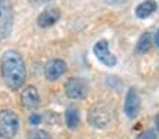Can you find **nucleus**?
<instances>
[{
    "mask_svg": "<svg viewBox=\"0 0 159 139\" xmlns=\"http://www.w3.org/2000/svg\"><path fill=\"white\" fill-rule=\"evenodd\" d=\"M2 76L11 90H17L24 85L27 70L23 58L17 51H7L2 56Z\"/></svg>",
    "mask_w": 159,
    "mask_h": 139,
    "instance_id": "f257e3e1",
    "label": "nucleus"
},
{
    "mask_svg": "<svg viewBox=\"0 0 159 139\" xmlns=\"http://www.w3.org/2000/svg\"><path fill=\"white\" fill-rule=\"evenodd\" d=\"M20 121L16 112L11 110H2L0 111V136L4 139H11L17 133Z\"/></svg>",
    "mask_w": 159,
    "mask_h": 139,
    "instance_id": "f03ea898",
    "label": "nucleus"
},
{
    "mask_svg": "<svg viewBox=\"0 0 159 139\" xmlns=\"http://www.w3.org/2000/svg\"><path fill=\"white\" fill-rule=\"evenodd\" d=\"M87 121H89V124L93 128L104 129V128H107L111 122V112L106 106L97 104V106H94L93 108L89 111Z\"/></svg>",
    "mask_w": 159,
    "mask_h": 139,
    "instance_id": "7ed1b4c3",
    "label": "nucleus"
},
{
    "mask_svg": "<svg viewBox=\"0 0 159 139\" xmlns=\"http://www.w3.org/2000/svg\"><path fill=\"white\" fill-rule=\"evenodd\" d=\"M13 30V7L10 0H0V39L7 38Z\"/></svg>",
    "mask_w": 159,
    "mask_h": 139,
    "instance_id": "20e7f679",
    "label": "nucleus"
},
{
    "mask_svg": "<svg viewBox=\"0 0 159 139\" xmlns=\"http://www.w3.org/2000/svg\"><path fill=\"white\" fill-rule=\"evenodd\" d=\"M93 52H94V55H96V58L103 65H106V66H108V67L116 66L117 59H116V56L110 52V49H108V42L106 39L97 41L93 48Z\"/></svg>",
    "mask_w": 159,
    "mask_h": 139,
    "instance_id": "39448f33",
    "label": "nucleus"
},
{
    "mask_svg": "<svg viewBox=\"0 0 159 139\" xmlns=\"http://www.w3.org/2000/svg\"><path fill=\"white\" fill-rule=\"evenodd\" d=\"M65 91L70 98L80 100V98H84V96L87 93V85L83 79L72 77L65 83Z\"/></svg>",
    "mask_w": 159,
    "mask_h": 139,
    "instance_id": "423d86ee",
    "label": "nucleus"
},
{
    "mask_svg": "<svg viewBox=\"0 0 159 139\" xmlns=\"http://www.w3.org/2000/svg\"><path fill=\"white\" fill-rule=\"evenodd\" d=\"M124 112L128 118H135L139 112V97L135 89H129L124 103Z\"/></svg>",
    "mask_w": 159,
    "mask_h": 139,
    "instance_id": "0eeeda50",
    "label": "nucleus"
},
{
    "mask_svg": "<svg viewBox=\"0 0 159 139\" xmlns=\"http://www.w3.org/2000/svg\"><path fill=\"white\" fill-rule=\"evenodd\" d=\"M65 72H66V63L63 61H61V59H52L45 66V76L51 82L58 80Z\"/></svg>",
    "mask_w": 159,
    "mask_h": 139,
    "instance_id": "6e6552de",
    "label": "nucleus"
},
{
    "mask_svg": "<svg viewBox=\"0 0 159 139\" xmlns=\"http://www.w3.org/2000/svg\"><path fill=\"white\" fill-rule=\"evenodd\" d=\"M21 104L28 110L37 108V106L39 104V96L35 87L28 86L27 89L23 90V93H21Z\"/></svg>",
    "mask_w": 159,
    "mask_h": 139,
    "instance_id": "1a4fd4ad",
    "label": "nucleus"
},
{
    "mask_svg": "<svg viewBox=\"0 0 159 139\" xmlns=\"http://www.w3.org/2000/svg\"><path fill=\"white\" fill-rule=\"evenodd\" d=\"M61 11L58 9H47L38 15V25L42 28H48L59 20Z\"/></svg>",
    "mask_w": 159,
    "mask_h": 139,
    "instance_id": "9d476101",
    "label": "nucleus"
},
{
    "mask_svg": "<svg viewBox=\"0 0 159 139\" xmlns=\"http://www.w3.org/2000/svg\"><path fill=\"white\" fill-rule=\"evenodd\" d=\"M158 9V4H156L155 0H145L142 3H139L135 9V14L138 18H147L152 14L153 11H156Z\"/></svg>",
    "mask_w": 159,
    "mask_h": 139,
    "instance_id": "9b49d317",
    "label": "nucleus"
},
{
    "mask_svg": "<svg viewBox=\"0 0 159 139\" xmlns=\"http://www.w3.org/2000/svg\"><path fill=\"white\" fill-rule=\"evenodd\" d=\"M65 121H66V125L69 128H76L79 124H80V118H79V112L78 110L75 108H69L66 110L65 112Z\"/></svg>",
    "mask_w": 159,
    "mask_h": 139,
    "instance_id": "f8f14e48",
    "label": "nucleus"
},
{
    "mask_svg": "<svg viewBox=\"0 0 159 139\" xmlns=\"http://www.w3.org/2000/svg\"><path fill=\"white\" fill-rule=\"evenodd\" d=\"M151 48V34L145 33L141 35V38L138 39V42H137V52L138 54H145L148 52Z\"/></svg>",
    "mask_w": 159,
    "mask_h": 139,
    "instance_id": "ddd939ff",
    "label": "nucleus"
},
{
    "mask_svg": "<svg viewBox=\"0 0 159 139\" xmlns=\"http://www.w3.org/2000/svg\"><path fill=\"white\" fill-rule=\"evenodd\" d=\"M28 139H52L45 131L41 129H33L28 132Z\"/></svg>",
    "mask_w": 159,
    "mask_h": 139,
    "instance_id": "4468645a",
    "label": "nucleus"
},
{
    "mask_svg": "<svg viewBox=\"0 0 159 139\" xmlns=\"http://www.w3.org/2000/svg\"><path fill=\"white\" fill-rule=\"evenodd\" d=\"M137 139H156V132L153 129H149V131H147V132L141 133Z\"/></svg>",
    "mask_w": 159,
    "mask_h": 139,
    "instance_id": "2eb2a0df",
    "label": "nucleus"
},
{
    "mask_svg": "<svg viewBox=\"0 0 159 139\" xmlns=\"http://www.w3.org/2000/svg\"><path fill=\"white\" fill-rule=\"evenodd\" d=\"M39 121H41V117H39L38 114H34L33 112V115L30 117V124L31 125H38Z\"/></svg>",
    "mask_w": 159,
    "mask_h": 139,
    "instance_id": "dca6fc26",
    "label": "nucleus"
},
{
    "mask_svg": "<svg viewBox=\"0 0 159 139\" xmlns=\"http://www.w3.org/2000/svg\"><path fill=\"white\" fill-rule=\"evenodd\" d=\"M30 2L34 4H44V3H48L49 0H30Z\"/></svg>",
    "mask_w": 159,
    "mask_h": 139,
    "instance_id": "f3484780",
    "label": "nucleus"
},
{
    "mask_svg": "<svg viewBox=\"0 0 159 139\" xmlns=\"http://www.w3.org/2000/svg\"><path fill=\"white\" fill-rule=\"evenodd\" d=\"M107 3H111V4H118V3H123L125 0H106Z\"/></svg>",
    "mask_w": 159,
    "mask_h": 139,
    "instance_id": "a211bd4d",
    "label": "nucleus"
},
{
    "mask_svg": "<svg viewBox=\"0 0 159 139\" xmlns=\"http://www.w3.org/2000/svg\"><path fill=\"white\" fill-rule=\"evenodd\" d=\"M155 44H156V46L159 48V30L156 31V34H155Z\"/></svg>",
    "mask_w": 159,
    "mask_h": 139,
    "instance_id": "6ab92c4d",
    "label": "nucleus"
},
{
    "mask_svg": "<svg viewBox=\"0 0 159 139\" xmlns=\"http://www.w3.org/2000/svg\"><path fill=\"white\" fill-rule=\"evenodd\" d=\"M155 122H156V131H158V132H159V114H158V117H156Z\"/></svg>",
    "mask_w": 159,
    "mask_h": 139,
    "instance_id": "aec40b11",
    "label": "nucleus"
}]
</instances>
